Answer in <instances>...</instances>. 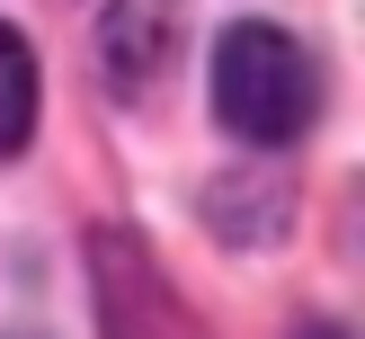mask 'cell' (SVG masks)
I'll return each mask as SVG.
<instances>
[{"mask_svg":"<svg viewBox=\"0 0 365 339\" xmlns=\"http://www.w3.org/2000/svg\"><path fill=\"white\" fill-rule=\"evenodd\" d=\"M178 54V0H116L98 27V63H107V89L116 98H134V89H152L160 71H170Z\"/></svg>","mask_w":365,"mask_h":339,"instance_id":"3","label":"cell"},{"mask_svg":"<svg viewBox=\"0 0 365 339\" xmlns=\"http://www.w3.org/2000/svg\"><path fill=\"white\" fill-rule=\"evenodd\" d=\"M98 330L107 339H205V321L170 295V277L125 232H98Z\"/></svg>","mask_w":365,"mask_h":339,"instance_id":"2","label":"cell"},{"mask_svg":"<svg viewBox=\"0 0 365 339\" xmlns=\"http://www.w3.org/2000/svg\"><path fill=\"white\" fill-rule=\"evenodd\" d=\"M27 125H36V45L0 27V161L27 143Z\"/></svg>","mask_w":365,"mask_h":339,"instance_id":"4","label":"cell"},{"mask_svg":"<svg viewBox=\"0 0 365 339\" xmlns=\"http://www.w3.org/2000/svg\"><path fill=\"white\" fill-rule=\"evenodd\" d=\"M214 116H223V134L259 143V152H277V143H294L303 125L321 116V71L312 54L294 45L285 27H232L223 45H214Z\"/></svg>","mask_w":365,"mask_h":339,"instance_id":"1","label":"cell"}]
</instances>
